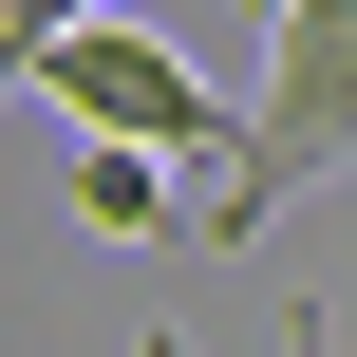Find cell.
I'll use <instances>...</instances> for the list:
<instances>
[{
	"label": "cell",
	"mask_w": 357,
	"mask_h": 357,
	"mask_svg": "<svg viewBox=\"0 0 357 357\" xmlns=\"http://www.w3.org/2000/svg\"><path fill=\"white\" fill-rule=\"evenodd\" d=\"M339 169H357V0H282L264 19V94L207 151V226L188 245H264V207H301Z\"/></svg>",
	"instance_id": "1"
},
{
	"label": "cell",
	"mask_w": 357,
	"mask_h": 357,
	"mask_svg": "<svg viewBox=\"0 0 357 357\" xmlns=\"http://www.w3.org/2000/svg\"><path fill=\"white\" fill-rule=\"evenodd\" d=\"M19 94H56L75 132H132V151H169V169H207V151L245 132V94H207V75H188L169 38H132L113 0H94V19H56V38L19 56Z\"/></svg>",
	"instance_id": "2"
},
{
	"label": "cell",
	"mask_w": 357,
	"mask_h": 357,
	"mask_svg": "<svg viewBox=\"0 0 357 357\" xmlns=\"http://www.w3.org/2000/svg\"><path fill=\"white\" fill-rule=\"evenodd\" d=\"M75 226H113V245H151V226H169V151H132V132H94V151H75Z\"/></svg>",
	"instance_id": "3"
},
{
	"label": "cell",
	"mask_w": 357,
	"mask_h": 357,
	"mask_svg": "<svg viewBox=\"0 0 357 357\" xmlns=\"http://www.w3.org/2000/svg\"><path fill=\"white\" fill-rule=\"evenodd\" d=\"M56 19H94V0H0V94H19V56H38Z\"/></svg>",
	"instance_id": "4"
},
{
	"label": "cell",
	"mask_w": 357,
	"mask_h": 357,
	"mask_svg": "<svg viewBox=\"0 0 357 357\" xmlns=\"http://www.w3.org/2000/svg\"><path fill=\"white\" fill-rule=\"evenodd\" d=\"M245 19H282V0H245Z\"/></svg>",
	"instance_id": "5"
}]
</instances>
